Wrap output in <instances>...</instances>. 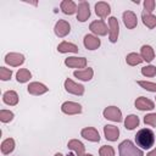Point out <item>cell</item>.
<instances>
[{
	"mask_svg": "<svg viewBox=\"0 0 156 156\" xmlns=\"http://www.w3.org/2000/svg\"><path fill=\"white\" fill-rule=\"evenodd\" d=\"M135 141L136 145L143 147V149H150L154 145L155 141V135L151 129H140L136 135H135Z\"/></svg>",
	"mask_w": 156,
	"mask_h": 156,
	"instance_id": "cell-1",
	"label": "cell"
},
{
	"mask_svg": "<svg viewBox=\"0 0 156 156\" xmlns=\"http://www.w3.org/2000/svg\"><path fill=\"white\" fill-rule=\"evenodd\" d=\"M119 152L122 156H143V154L129 140H126L119 145Z\"/></svg>",
	"mask_w": 156,
	"mask_h": 156,
	"instance_id": "cell-2",
	"label": "cell"
},
{
	"mask_svg": "<svg viewBox=\"0 0 156 156\" xmlns=\"http://www.w3.org/2000/svg\"><path fill=\"white\" fill-rule=\"evenodd\" d=\"M104 115H105V117L106 118H108V119H112V121H121V111L117 108V107H113V106H111V107H108V108H106L105 111H104Z\"/></svg>",
	"mask_w": 156,
	"mask_h": 156,
	"instance_id": "cell-3",
	"label": "cell"
},
{
	"mask_svg": "<svg viewBox=\"0 0 156 156\" xmlns=\"http://www.w3.org/2000/svg\"><path fill=\"white\" fill-rule=\"evenodd\" d=\"M5 61L12 66H18L23 62V56L20 54H9V55H6Z\"/></svg>",
	"mask_w": 156,
	"mask_h": 156,
	"instance_id": "cell-4",
	"label": "cell"
},
{
	"mask_svg": "<svg viewBox=\"0 0 156 156\" xmlns=\"http://www.w3.org/2000/svg\"><path fill=\"white\" fill-rule=\"evenodd\" d=\"M82 135L89 140H93V141H99V133L94 129V128H85L82 130Z\"/></svg>",
	"mask_w": 156,
	"mask_h": 156,
	"instance_id": "cell-5",
	"label": "cell"
},
{
	"mask_svg": "<svg viewBox=\"0 0 156 156\" xmlns=\"http://www.w3.org/2000/svg\"><path fill=\"white\" fill-rule=\"evenodd\" d=\"M135 106L139 110H151L154 107V104H152V101H150V100H147L145 98H139L135 101Z\"/></svg>",
	"mask_w": 156,
	"mask_h": 156,
	"instance_id": "cell-6",
	"label": "cell"
},
{
	"mask_svg": "<svg viewBox=\"0 0 156 156\" xmlns=\"http://www.w3.org/2000/svg\"><path fill=\"white\" fill-rule=\"evenodd\" d=\"M90 12H89V6L87 2H82L79 5V11H78V20L79 21H85L88 17H89Z\"/></svg>",
	"mask_w": 156,
	"mask_h": 156,
	"instance_id": "cell-7",
	"label": "cell"
},
{
	"mask_svg": "<svg viewBox=\"0 0 156 156\" xmlns=\"http://www.w3.org/2000/svg\"><path fill=\"white\" fill-rule=\"evenodd\" d=\"M62 111L66 113H77L80 112V105L74 102H66L62 105Z\"/></svg>",
	"mask_w": 156,
	"mask_h": 156,
	"instance_id": "cell-8",
	"label": "cell"
},
{
	"mask_svg": "<svg viewBox=\"0 0 156 156\" xmlns=\"http://www.w3.org/2000/svg\"><path fill=\"white\" fill-rule=\"evenodd\" d=\"M65 85H66L67 91H71V93H73V94H83V87L74 84L72 80H68V79H67L66 83H65Z\"/></svg>",
	"mask_w": 156,
	"mask_h": 156,
	"instance_id": "cell-9",
	"label": "cell"
},
{
	"mask_svg": "<svg viewBox=\"0 0 156 156\" xmlns=\"http://www.w3.org/2000/svg\"><path fill=\"white\" fill-rule=\"evenodd\" d=\"M68 32H69V26H68L65 21H60V22L56 24V34H57V35L63 37V35H66Z\"/></svg>",
	"mask_w": 156,
	"mask_h": 156,
	"instance_id": "cell-10",
	"label": "cell"
},
{
	"mask_svg": "<svg viewBox=\"0 0 156 156\" xmlns=\"http://www.w3.org/2000/svg\"><path fill=\"white\" fill-rule=\"evenodd\" d=\"M84 44H85V46L88 49L93 50V49H95V48H98L100 45V40L94 38L93 35H87L85 39H84Z\"/></svg>",
	"mask_w": 156,
	"mask_h": 156,
	"instance_id": "cell-11",
	"label": "cell"
},
{
	"mask_svg": "<svg viewBox=\"0 0 156 156\" xmlns=\"http://www.w3.org/2000/svg\"><path fill=\"white\" fill-rule=\"evenodd\" d=\"M105 134L106 138L110 140H116L118 138V129L113 126H106L105 127Z\"/></svg>",
	"mask_w": 156,
	"mask_h": 156,
	"instance_id": "cell-12",
	"label": "cell"
},
{
	"mask_svg": "<svg viewBox=\"0 0 156 156\" xmlns=\"http://www.w3.org/2000/svg\"><path fill=\"white\" fill-rule=\"evenodd\" d=\"M123 18H124V23H126V26L129 27V28H133V27L136 24V20H135L134 13H132V12H129V11L123 13Z\"/></svg>",
	"mask_w": 156,
	"mask_h": 156,
	"instance_id": "cell-13",
	"label": "cell"
},
{
	"mask_svg": "<svg viewBox=\"0 0 156 156\" xmlns=\"http://www.w3.org/2000/svg\"><path fill=\"white\" fill-rule=\"evenodd\" d=\"M110 26H111V41L117 40V34H118V23L116 18L111 17L110 18Z\"/></svg>",
	"mask_w": 156,
	"mask_h": 156,
	"instance_id": "cell-14",
	"label": "cell"
},
{
	"mask_svg": "<svg viewBox=\"0 0 156 156\" xmlns=\"http://www.w3.org/2000/svg\"><path fill=\"white\" fill-rule=\"evenodd\" d=\"M4 101L9 105H15L17 104L18 101V98H17V94L15 91H6L4 94Z\"/></svg>",
	"mask_w": 156,
	"mask_h": 156,
	"instance_id": "cell-15",
	"label": "cell"
},
{
	"mask_svg": "<svg viewBox=\"0 0 156 156\" xmlns=\"http://www.w3.org/2000/svg\"><path fill=\"white\" fill-rule=\"evenodd\" d=\"M90 29L95 33H99V34H105L106 33V27L104 24V22L99 21V22H93L90 24Z\"/></svg>",
	"mask_w": 156,
	"mask_h": 156,
	"instance_id": "cell-16",
	"label": "cell"
},
{
	"mask_svg": "<svg viewBox=\"0 0 156 156\" xmlns=\"http://www.w3.org/2000/svg\"><path fill=\"white\" fill-rule=\"evenodd\" d=\"M48 89L43 85V84H39V83H32L29 87H28V91L32 93V94H41L44 91H46Z\"/></svg>",
	"mask_w": 156,
	"mask_h": 156,
	"instance_id": "cell-17",
	"label": "cell"
},
{
	"mask_svg": "<svg viewBox=\"0 0 156 156\" xmlns=\"http://www.w3.org/2000/svg\"><path fill=\"white\" fill-rule=\"evenodd\" d=\"M108 12H110V6H108L107 4H105V2H99V4L96 5V13H98L99 16L105 17Z\"/></svg>",
	"mask_w": 156,
	"mask_h": 156,
	"instance_id": "cell-18",
	"label": "cell"
},
{
	"mask_svg": "<svg viewBox=\"0 0 156 156\" xmlns=\"http://www.w3.org/2000/svg\"><path fill=\"white\" fill-rule=\"evenodd\" d=\"M66 65L68 66H78V67H83L85 66V60L82 58H77V57H69L66 60Z\"/></svg>",
	"mask_w": 156,
	"mask_h": 156,
	"instance_id": "cell-19",
	"label": "cell"
},
{
	"mask_svg": "<svg viewBox=\"0 0 156 156\" xmlns=\"http://www.w3.org/2000/svg\"><path fill=\"white\" fill-rule=\"evenodd\" d=\"M13 145H15V143H13V140L12 139H6L4 143H2V145H1V151H2V154H10L12 150H13Z\"/></svg>",
	"mask_w": 156,
	"mask_h": 156,
	"instance_id": "cell-20",
	"label": "cell"
},
{
	"mask_svg": "<svg viewBox=\"0 0 156 156\" xmlns=\"http://www.w3.org/2000/svg\"><path fill=\"white\" fill-rule=\"evenodd\" d=\"M74 76L78 77V78H80V79H83V80H88V79L91 78V76H93V71H91L90 68H88V69H85V71H83V72H80V71H76V72H74Z\"/></svg>",
	"mask_w": 156,
	"mask_h": 156,
	"instance_id": "cell-21",
	"label": "cell"
},
{
	"mask_svg": "<svg viewBox=\"0 0 156 156\" xmlns=\"http://www.w3.org/2000/svg\"><path fill=\"white\" fill-rule=\"evenodd\" d=\"M141 54H143L144 60H146V61H151L154 58V51L150 46H146V45L143 46L141 48Z\"/></svg>",
	"mask_w": 156,
	"mask_h": 156,
	"instance_id": "cell-22",
	"label": "cell"
},
{
	"mask_svg": "<svg viewBox=\"0 0 156 156\" xmlns=\"http://www.w3.org/2000/svg\"><path fill=\"white\" fill-rule=\"evenodd\" d=\"M138 123H139V119H138V117L136 116H129V117H127V119H126V127L128 128V129H133L134 127H136L138 126Z\"/></svg>",
	"mask_w": 156,
	"mask_h": 156,
	"instance_id": "cell-23",
	"label": "cell"
},
{
	"mask_svg": "<svg viewBox=\"0 0 156 156\" xmlns=\"http://www.w3.org/2000/svg\"><path fill=\"white\" fill-rule=\"evenodd\" d=\"M77 50H78V48L76 45H73V44L62 43V44L58 45V51H61V52H65V51H73V52H76Z\"/></svg>",
	"mask_w": 156,
	"mask_h": 156,
	"instance_id": "cell-24",
	"label": "cell"
},
{
	"mask_svg": "<svg viewBox=\"0 0 156 156\" xmlns=\"http://www.w3.org/2000/svg\"><path fill=\"white\" fill-rule=\"evenodd\" d=\"M68 146H69L71 149H74V150L77 151L78 156H80V155L83 154V151H84V147H83L82 143H79V141H76V140H72V141H69Z\"/></svg>",
	"mask_w": 156,
	"mask_h": 156,
	"instance_id": "cell-25",
	"label": "cell"
},
{
	"mask_svg": "<svg viewBox=\"0 0 156 156\" xmlns=\"http://www.w3.org/2000/svg\"><path fill=\"white\" fill-rule=\"evenodd\" d=\"M143 18H144V23L146 26H149L150 28H152L154 26H156V17L149 15V13H143Z\"/></svg>",
	"mask_w": 156,
	"mask_h": 156,
	"instance_id": "cell-26",
	"label": "cell"
},
{
	"mask_svg": "<svg viewBox=\"0 0 156 156\" xmlns=\"http://www.w3.org/2000/svg\"><path fill=\"white\" fill-rule=\"evenodd\" d=\"M62 10L65 13H73L76 10V6L71 1H65V2H62Z\"/></svg>",
	"mask_w": 156,
	"mask_h": 156,
	"instance_id": "cell-27",
	"label": "cell"
},
{
	"mask_svg": "<svg viewBox=\"0 0 156 156\" xmlns=\"http://www.w3.org/2000/svg\"><path fill=\"white\" fill-rule=\"evenodd\" d=\"M30 78V73L27 69H20L17 73V80L18 82H26Z\"/></svg>",
	"mask_w": 156,
	"mask_h": 156,
	"instance_id": "cell-28",
	"label": "cell"
},
{
	"mask_svg": "<svg viewBox=\"0 0 156 156\" xmlns=\"http://www.w3.org/2000/svg\"><path fill=\"white\" fill-rule=\"evenodd\" d=\"M143 61V58L139 56V55H136V54H130L128 57H127V62L129 63V65H135V63H139V62H141Z\"/></svg>",
	"mask_w": 156,
	"mask_h": 156,
	"instance_id": "cell-29",
	"label": "cell"
},
{
	"mask_svg": "<svg viewBox=\"0 0 156 156\" xmlns=\"http://www.w3.org/2000/svg\"><path fill=\"white\" fill-rule=\"evenodd\" d=\"M12 112H10V111H5V110H1L0 111V119L2 121V122H9V121H11L12 119Z\"/></svg>",
	"mask_w": 156,
	"mask_h": 156,
	"instance_id": "cell-30",
	"label": "cell"
},
{
	"mask_svg": "<svg viewBox=\"0 0 156 156\" xmlns=\"http://www.w3.org/2000/svg\"><path fill=\"white\" fill-rule=\"evenodd\" d=\"M11 77V71L10 69H6L5 67H1L0 68V78L2 79V80H6V79H9Z\"/></svg>",
	"mask_w": 156,
	"mask_h": 156,
	"instance_id": "cell-31",
	"label": "cell"
},
{
	"mask_svg": "<svg viewBox=\"0 0 156 156\" xmlns=\"http://www.w3.org/2000/svg\"><path fill=\"white\" fill-rule=\"evenodd\" d=\"M100 155L101 156H113V149L111 146H104L100 150Z\"/></svg>",
	"mask_w": 156,
	"mask_h": 156,
	"instance_id": "cell-32",
	"label": "cell"
},
{
	"mask_svg": "<svg viewBox=\"0 0 156 156\" xmlns=\"http://www.w3.org/2000/svg\"><path fill=\"white\" fill-rule=\"evenodd\" d=\"M141 72H143V74H145V76H154V74L156 73V68L152 67V66H149V67H144V68L141 69Z\"/></svg>",
	"mask_w": 156,
	"mask_h": 156,
	"instance_id": "cell-33",
	"label": "cell"
},
{
	"mask_svg": "<svg viewBox=\"0 0 156 156\" xmlns=\"http://www.w3.org/2000/svg\"><path fill=\"white\" fill-rule=\"evenodd\" d=\"M141 87H144L145 89L147 90H151V91H156V84H152V83H149V82H138Z\"/></svg>",
	"mask_w": 156,
	"mask_h": 156,
	"instance_id": "cell-34",
	"label": "cell"
},
{
	"mask_svg": "<svg viewBox=\"0 0 156 156\" xmlns=\"http://www.w3.org/2000/svg\"><path fill=\"white\" fill-rule=\"evenodd\" d=\"M144 121H145V123H149V124H151V126H156V113H155V115L145 116Z\"/></svg>",
	"mask_w": 156,
	"mask_h": 156,
	"instance_id": "cell-35",
	"label": "cell"
},
{
	"mask_svg": "<svg viewBox=\"0 0 156 156\" xmlns=\"http://www.w3.org/2000/svg\"><path fill=\"white\" fill-rule=\"evenodd\" d=\"M147 156H156V150H154L152 152H150V154H149Z\"/></svg>",
	"mask_w": 156,
	"mask_h": 156,
	"instance_id": "cell-36",
	"label": "cell"
},
{
	"mask_svg": "<svg viewBox=\"0 0 156 156\" xmlns=\"http://www.w3.org/2000/svg\"><path fill=\"white\" fill-rule=\"evenodd\" d=\"M55 156H62V155H61V154H56Z\"/></svg>",
	"mask_w": 156,
	"mask_h": 156,
	"instance_id": "cell-37",
	"label": "cell"
},
{
	"mask_svg": "<svg viewBox=\"0 0 156 156\" xmlns=\"http://www.w3.org/2000/svg\"><path fill=\"white\" fill-rule=\"evenodd\" d=\"M85 156H91V155H85Z\"/></svg>",
	"mask_w": 156,
	"mask_h": 156,
	"instance_id": "cell-38",
	"label": "cell"
}]
</instances>
